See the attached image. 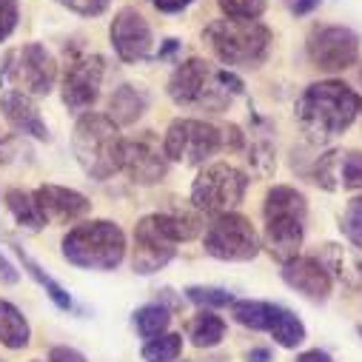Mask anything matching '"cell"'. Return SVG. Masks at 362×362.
I'll return each instance as SVG.
<instances>
[{
  "mask_svg": "<svg viewBox=\"0 0 362 362\" xmlns=\"http://www.w3.org/2000/svg\"><path fill=\"white\" fill-rule=\"evenodd\" d=\"M362 115V95L342 80L311 83L297 98L294 117L308 143L325 146L342 137Z\"/></svg>",
  "mask_w": 362,
  "mask_h": 362,
  "instance_id": "obj_1",
  "label": "cell"
},
{
  "mask_svg": "<svg viewBox=\"0 0 362 362\" xmlns=\"http://www.w3.org/2000/svg\"><path fill=\"white\" fill-rule=\"evenodd\" d=\"M203 231V214L194 206H171L165 211H154L137 220L134 226V248L132 268L134 274H157L165 268L180 243H189Z\"/></svg>",
  "mask_w": 362,
  "mask_h": 362,
  "instance_id": "obj_2",
  "label": "cell"
},
{
  "mask_svg": "<svg viewBox=\"0 0 362 362\" xmlns=\"http://www.w3.org/2000/svg\"><path fill=\"white\" fill-rule=\"evenodd\" d=\"M165 92L180 109L226 112L234 98L245 92V83L231 69H217L203 57H189L171 71Z\"/></svg>",
  "mask_w": 362,
  "mask_h": 362,
  "instance_id": "obj_3",
  "label": "cell"
},
{
  "mask_svg": "<svg viewBox=\"0 0 362 362\" xmlns=\"http://www.w3.org/2000/svg\"><path fill=\"white\" fill-rule=\"evenodd\" d=\"M262 248L280 265L300 257L305 223H308V200L294 186H271L262 200Z\"/></svg>",
  "mask_w": 362,
  "mask_h": 362,
  "instance_id": "obj_4",
  "label": "cell"
},
{
  "mask_svg": "<svg viewBox=\"0 0 362 362\" xmlns=\"http://www.w3.org/2000/svg\"><path fill=\"white\" fill-rule=\"evenodd\" d=\"M123 140L120 126L109 115L86 112L74 123L71 151L92 180H109L123 165Z\"/></svg>",
  "mask_w": 362,
  "mask_h": 362,
  "instance_id": "obj_5",
  "label": "cell"
},
{
  "mask_svg": "<svg viewBox=\"0 0 362 362\" xmlns=\"http://www.w3.org/2000/svg\"><path fill=\"white\" fill-rule=\"evenodd\" d=\"M203 40L211 46L220 63L234 69H259L274 46V32L259 21L220 18L203 29Z\"/></svg>",
  "mask_w": 362,
  "mask_h": 362,
  "instance_id": "obj_6",
  "label": "cell"
},
{
  "mask_svg": "<svg viewBox=\"0 0 362 362\" xmlns=\"http://www.w3.org/2000/svg\"><path fill=\"white\" fill-rule=\"evenodd\" d=\"M126 234L112 220H86L60 243L63 259L86 271H115L126 259Z\"/></svg>",
  "mask_w": 362,
  "mask_h": 362,
  "instance_id": "obj_7",
  "label": "cell"
},
{
  "mask_svg": "<svg viewBox=\"0 0 362 362\" xmlns=\"http://www.w3.org/2000/svg\"><path fill=\"white\" fill-rule=\"evenodd\" d=\"M57 83V60L43 43H23L6 52L0 63V88H15V92L35 98H49Z\"/></svg>",
  "mask_w": 362,
  "mask_h": 362,
  "instance_id": "obj_8",
  "label": "cell"
},
{
  "mask_svg": "<svg viewBox=\"0 0 362 362\" xmlns=\"http://www.w3.org/2000/svg\"><path fill=\"white\" fill-rule=\"evenodd\" d=\"M251 186L248 171L231 165V163H209L192 183V206L200 214H228L237 206H243Z\"/></svg>",
  "mask_w": 362,
  "mask_h": 362,
  "instance_id": "obj_9",
  "label": "cell"
},
{
  "mask_svg": "<svg viewBox=\"0 0 362 362\" xmlns=\"http://www.w3.org/2000/svg\"><path fill=\"white\" fill-rule=\"evenodd\" d=\"M163 151L168 163L206 165L214 154L223 151V126L197 117H177L163 134Z\"/></svg>",
  "mask_w": 362,
  "mask_h": 362,
  "instance_id": "obj_10",
  "label": "cell"
},
{
  "mask_svg": "<svg viewBox=\"0 0 362 362\" xmlns=\"http://www.w3.org/2000/svg\"><path fill=\"white\" fill-rule=\"evenodd\" d=\"M203 248L209 257L223 259V262H248L259 254L262 240L248 217L228 211V214L211 217L203 234Z\"/></svg>",
  "mask_w": 362,
  "mask_h": 362,
  "instance_id": "obj_11",
  "label": "cell"
},
{
  "mask_svg": "<svg viewBox=\"0 0 362 362\" xmlns=\"http://www.w3.org/2000/svg\"><path fill=\"white\" fill-rule=\"evenodd\" d=\"M103 77H106V57L103 54L74 52L66 63L63 83H60L63 106L74 115H86L100 98Z\"/></svg>",
  "mask_w": 362,
  "mask_h": 362,
  "instance_id": "obj_12",
  "label": "cell"
},
{
  "mask_svg": "<svg viewBox=\"0 0 362 362\" xmlns=\"http://www.w3.org/2000/svg\"><path fill=\"white\" fill-rule=\"evenodd\" d=\"M305 54L320 71H345L359 60V35L339 23H317L305 37Z\"/></svg>",
  "mask_w": 362,
  "mask_h": 362,
  "instance_id": "obj_13",
  "label": "cell"
},
{
  "mask_svg": "<svg viewBox=\"0 0 362 362\" xmlns=\"http://www.w3.org/2000/svg\"><path fill=\"white\" fill-rule=\"evenodd\" d=\"M120 171L137 186H157L168 174V157L154 132H143L132 140H123V165Z\"/></svg>",
  "mask_w": 362,
  "mask_h": 362,
  "instance_id": "obj_14",
  "label": "cell"
},
{
  "mask_svg": "<svg viewBox=\"0 0 362 362\" xmlns=\"http://www.w3.org/2000/svg\"><path fill=\"white\" fill-rule=\"evenodd\" d=\"M311 180L322 192H362V151L331 148L314 160Z\"/></svg>",
  "mask_w": 362,
  "mask_h": 362,
  "instance_id": "obj_15",
  "label": "cell"
},
{
  "mask_svg": "<svg viewBox=\"0 0 362 362\" xmlns=\"http://www.w3.org/2000/svg\"><path fill=\"white\" fill-rule=\"evenodd\" d=\"M109 40H112L115 54L123 63H140V60L151 57L154 32H151L148 21L134 6H123V9H117V15L109 26Z\"/></svg>",
  "mask_w": 362,
  "mask_h": 362,
  "instance_id": "obj_16",
  "label": "cell"
},
{
  "mask_svg": "<svg viewBox=\"0 0 362 362\" xmlns=\"http://www.w3.org/2000/svg\"><path fill=\"white\" fill-rule=\"evenodd\" d=\"M32 194H35V203H37L43 220L52 223V226L77 223V220H83L88 211H92V203H88L86 194H80L74 189H66V186L46 183V186L35 189Z\"/></svg>",
  "mask_w": 362,
  "mask_h": 362,
  "instance_id": "obj_17",
  "label": "cell"
},
{
  "mask_svg": "<svg viewBox=\"0 0 362 362\" xmlns=\"http://www.w3.org/2000/svg\"><path fill=\"white\" fill-rule=\"evenodd\" d=\"M280 274H283V283L288 288H294L297 294H303L311 303H325L331 297L334 283L314 257H294V259L283 262Z\"/></svg>",
  "mask_w": 362,
  "mask_h": 362,
  "instance_id": "obj_18",
  "label": "cell"
},
{
  "mask_svg": "<svg viewBox=\"0 0 362 362\" xmlns=\"http://www.w3.org/2000/svg\"><path fill=\"white\" fill-rule=\"evenodd\" d=\"M314 259L325 268L331 283L348 291H362V257L356 248H348L342 243H322L317 245Z\"/></svg>",
  "mask_w": 362,
  "mask_h": 362,
  "instance_id": "obj_19",
  "label": "cell"
},
{
  "mask_svg": "<svg viewBox=\"0 0 362 362\" xmlns=\"http://www.w3.org/2000/svg\"><path fill=\"white\" fill-rule=\"evenodd\" d=\"M0 112H4L6 123L18 132V134H26V137H35L40 143H49L52 140V132L46 126V120L40 117L35 100L23 92H15V88H6L0 95Z\"/></svg>",
  "mask_w": 362,
  "mask_h": 362,
  "instance_id": "obj_20",
  "label": "cell"
},
{
  "mask_svg": "<svg viewBox=\"0 0 362 362\" xmlns=\"http://www.w3.org/2000/svg\"><path fill=\"white\" fill-rule=\"evenodd\" d=\"M251 120H254V129L251 134H245V163L254 177L265 180L277 171V148H274V140L268 137L271 134L268 120H262L257 112H251Z\"/></svg>",
  "mask_w": 362,
  "mask_h": 362,
  "instance_id": "obj_21",
  "label": "cell"
},
{
  "mask_svg": "<svg viewBox=\"0 0 362 362\" xmlns=\"http://www.w3.org/2000/svg\"><path fill=\"white\" fill-rule=\"evenodd\" d=\"M148 103H151V98L143 86L123 83L109 100V117L117 126H134L148 112Z\"/></svg>",
  "mask_w": 362,
  "mask_h": 362,
  "instance_id": "obj_22",
  "label": "cell"
},
{
  "mask_svg": "<svg viewBox=\"0 0 362 362\" xmlns=\"http://www.w3.org/2000/svg\"><path fill=\"white\" fill-rule=\"evenodd\" d=\"M12 248H15V254H18L21 265H23V271H26V274H29V277H32V280H35V283L49 294V300H52L60 311H71V305H74V303H71V294H69V291H66V288H63V286L49 274V271H46L37 259H32V257L18 245V243H12Z\"/></svg>",
  "mask_w": 362,
  "mask_h": 362,
  "instance_id": "obj_23",
  "label": "cell"
},
{
  "mask_svg": "<svg viewBox=\"0 0 362 362\" xmlns=\"http://www.w3.org/2000/svg\"><path fill=\"white\" fill-rule=\"evenodd\" d=\"M29 339H32V328L23 311L9 300H0V345H6L12 351H23Z\"/></svg>",
  "mask_w": 362,
  "mask_h": 362,
  "instance_id": "obj_24",
  "label": "cell"
},
{
  "mask_svg": "<svg viewBox=\"0 0 362 362\" xmlns=\"http://www.w3.org/2000/svg\"><path fill=\"white\" fill-rule=\"evenodd\" d=\"M280 305L265 303V300H234L231 303V317L234 322L251 328V331H268L271 322H274Z\"/></svg>",
  "mask_w": 362,
  "mask_h": 362,
  "instance_id": "obj_25",
  "label": "cell"
},
{
  "mask_svg": "<svg viewBox=\"0 0 362 362\" xmlns=\"http://www.w3.org/2000/svg\"><path fill=\"white\" fill-rule=\"evenodd\" d=\"M268 334L274 337V342H277L280 348H288V351L300 348V345L305 342V337H308V331H305L303 320H300L294 311L283 308V305L277 308V314H274V322H271Z\"/></svg>",
  "mask_w": 362,
  "mask_h": 362,
  "instance_id": "obj_26",
  "label": "cell"
},
{
  "mask_svg": "<svg viewBox=\"0 0 362 362\" xmlns=\"http://www.w3.org/2000/svg\"><path fill=\"white\" fill-rule=\"evenodd\" d=\"M226 337V320L209 308H203L200 314H194L192 325H189V339L194 348H214L220 345Z\"/></svg>",
  "mask_w": 362,
  "mask_h": 362,
  "instance_id": "obj_27",
  "label": "cell"
},
{
  "mask_svg": "<svg viewBox=\"0 0 362 362\" xmlns=\"http://www.w3.org/2000/svg\"><path fill=\"white\" fill-rule=\"evenodd\" d=\"M6 209L12 211L15 223L29 228V231H40L46 226V220H43L37 203H35V194H29L23 189H9L6 192Z\"/></svg>",
  "mask_w": 362,
  "mask_h": 362,
  "instance_id": "obj_28",
  "label": "cell"
},
{
  "mask_svg": "<svg viewBox=\"0 0 362 362\" xmlns=\"http://www.w3.org/2000/svg\"><path fill=\"white\" fill-rule=\"evenodd\" d=\"M132 322H134L137 334L148 342V339H157L160 334H165V331H168L171 311H168V308H163L160 303H148V305H143V308H137V311H134Z\"/></svg>",
  "mask_w": 362,
  "mask_h": 362,
  "instance_id": "obj_29",
  "label": "cell"
},
{
  "mask_svg": "<svg viewBox=\"0 0 362 362\" xmlns=\"http://www.w3.org/2000/svg\"><path fill=\"white\" fill-rule=\"evenodd\" d=\"M180 354H183V337L168 334V331L143 345V359L146 362H177Z\"/></svg>",
  "mask_w": 362,
  "mask_h": 362,
  "instance_id": "obj_30",
  "label": "cell"
},
{
  "mask_svg": "<svg viewBox=\"0 0 362 362\" xmlns=\"http://www.w3.org/2000/svg\"><path fill=\"white\" fill-rule=\"evenodd\" d=\"M183 294H186L189 303H194L200 308H209V311L226 308V305L234 303V294L226 291V288H217V286H189Z\"/></svg>",
  "mask_w": 362,
  "mask_h": 362,
  "instance_id": "obj_31",
  "label": "cell"
},
{
  "mask_svg": "<svg viewBox=\"0 0 362 362\" xmlns=\"http://www.w3.org/2000/svg\"><path fill=\"white\" fill-rule=\"evenodd\" d=\"M339 231L356 251H362V194L348 200V206L339 217Z\"/></svg>",
  "mask_w": 362,
  "mask_h": 362,
  "instance_id": "obj_32",
  "label": "cell"
},
{
  "mask_svg": "<svg viewBox=\"0 0 362 362\" xmlns=\"http://www.w3.org/2000/svg\"><path fill=\"white\" fill-rule=\"evenodd\" d=\"M217 6L226 12V18L237 21H259L268 9V0H217Z\"/></svg>",
  "mask_w": 362,
  "mask_h": 362,
  "instance_id": "obj_33",
  "label": "cell"
},
{
  "mask_svg": "<svg viewBox=\"0 0 362 362\" xmlns=\"http://www.w3.org/2000/svg\"><path fill=\"white\" fill-rule=\"evenodd\" d=\"M57 4H60L63 9L80 15V18H100V15L109 9L112 0H57Z\"/></svg>",
  "mask_w": 362,
  "mask_h": 362,
  "instance_id": "obj_34",
  "label": "cell"
},
{
  "mask_svg": "<svg viewBox=\"0 0 362 362\" xmlns=\"http://www.w3.org/2000/svg\"><path fill=\"white\" fill-rule=\"evenodd\" d=\"M18 21H21L18 0H0V43L18 29Z\"/></svg>",
  "mask_w": 362,
  "mask_h": 362,
  "instance_id": "obj_35",
  "label": "cell"
},
{
  "mask_svg": "<svg viewBox=\"0 0 362 362\" xmlns=\"http://www.w3.org/2000/svg\"><path fill=\"white\" fill-rule=\"evenodd\" d=\"M49 362H86V356L77 351V348H69V345H54L49 351Z\"/></svg>",
  "mask_w": 362,
  "mask_h": 362,
  "instance_id": "obj_36",
  "label": "cell"
},
{
  "mask_svg": "<svg viewBox=\"0 0 362 362\" xmlns=\"http://www.w3.org/2000/svg\"><path fill=\"white\" fill-rule=\"evenodd\" d=\"M148 4H151L157 12H163V15H177V12L189 9L194 0H148Z\"/></svg>",
  "mask_w": 362,
  "mask_h": 362,
  "instance_id": "obj_37",
  "label": "cell"
},
{
  "mask_svg": "<svg viewBox=\"0 0 362 362\" xmlns=\"http://www.w3.org/2000/svg\"><path fill=\"white\" fill-rule=\"evenodd\" d=\"M21 280V274H18V271H15V265L4 257V254H0V283H6V286H15Z\"/></svg>",
  "mask_w": 362,
  "mask_h": 362,
  "instance_id": "obj_38",
  "label": "cell"
},
{
  "mask_svg": "<svg viewBox=\"0 0 362 362\" xmlns=\"http://www.w3.org/2000/svg\"><path fill=\"white\" fill-rule=\"evenodd\" d=\"M157 303L163 305V308H168V311H180L183 308V300H180L171 288H163V291H157Z\"/></svg>",
  "mask_w": 362,
  "mask_h": 362,
  "instance_id": "obj_39",
  "label": "cell"
},
{
  "mask_svg": "<svg viewBox=\"0 0 362 362\" xmlns=\"http://www.w3.org/2000/svg\"><path fill=\"white\" fill-rule=\"evenodd\" d=\"M320 4H322V0H294V6H291V12L294 15H311L314 9H320Z\"/></svg>",
  "mask_w": 362,
  "mask_h": 362,
  "instance_id": "obj_40",
  "label": "cell"
},
{
  "mask_svg": "<svg viewBox=\"0 0 362 362\" xmlns=\"http://www.w3.org/2000/svg\"><path fill=\"white\" fill-rule=\"evenodd\" d=\"M297 362H334L325 351H320V348H311V351H305V354H300L297 356Z\"/></svg>",
  "mask_w": 362,
  "mask_h": 362,
  "instance_id": "obj_41",
  "label": "cell"
},
{
  "mask_svg": "<svg viewBox=\"0 0 362 362\" xmlns=\"http://www.w3.org/2000/svg\"><path fill=\"white\" fill-rule=\"evenodd\" d=\"M180 46H183V43H180L177 37H168V40L163 43V49L157 52V60H165V57H171L174 52H180Z\"/></svg>",
  "mask_w": 362,
  "mask_h": 362,
  "instance_id": "obj_42",
  "label": "cell"
},
{
  "mask_svg": "<svg viewBox=\"0 0 362 362\" xmlns=\"http://www.w3.org/2000/svg\"><path fill=\"white\" fill-rule=\"evenodd\" d=\"M245 359H248V362H271V351H268V348H251V351L245 354Z\"/></svg>",
  "mask_w": 362,
  "mask_h": 362,
  "instance_id": "obj_43",
  "label": "cell"
},
{
  "mask_svg": "<svg viewBox=\"0 0 362 362\" xmlns=\"http://www.w3.org/2000/svg\"><path fill=\"white\" fill-rule=\"evenodd\" d=\"M4 148H6V140H4V134H0V154H4Z\"/></svg>",
  "mask_w": 362,
  "mask_h": 362,
  "instance_id": "obj_44",
  "label": "cell"
},
{
  "mask_svg": "<svg viewBox=\"0 0 362 362\" xmlns=\"http://www.w3.org/2000/svg\"><path fill=\"white\" fill-rule=\"evenodd\" d=\"M32 362H40V359H32Z\"/></svg>",
  "mask_w": 362,
  "mask_h": 362,
  "instance_id": "obj_45",
  "label": "cell"
},
{
  "mask_svg": "<svg viewBox=\"0 0 362 362\" xmlns=\"http://www.w3.org/2000/svg\"><path fill=\"white\" fill-rule=\"evenodd\" d=\"M359 334H362V328H359Z\"/></svg>",
  "mask_w": 362,
  "mask_h": 362,
  "instance_id": "obj_46",
  "label": "cell"
},
{
  "mask_svg": "<svg viewBox=\"0 0 362 362\" xmlns=\"http://www.w3.org/2000/svg\"><path fill=\"white\" fill-rule=\"evenodd\" d=\"M0 362H4V359H0Z\"/></svg>",
  "mask_w": 362,
  "mask_h": 362,
  "instance_id": "obj_47",
  "label": "cell"
}]
</instances>
